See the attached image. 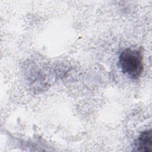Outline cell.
Returning <instances> with one entry per match:
<instances>
[{
	"label": "cell",
	"mask_w": 152,
	"mask_h": 152,
	"mask_svg": "<svg viewBox=\"0 0 152 152\" xmlns=\"http://www.w3.org/2000/svg\"><path fill=\"white\" fill-rule=\"evenodd\" d=\"M119 65L124 74L131 79H138L144 69L142 49H125L119 55Z\"/></svg>",
	"instance_id": "obj_1"
},
{
	"label": "cell",
	"mask_w": 152,
	"mask_h": 152,
	"mask_svg": "<svg viewBox=\"0 0 152 152\" xmlns=\"http://www.w3.org/2000/svg\"><path fill=\"white\" fill-rule=\"evenodd\" d=\"M134 151H152V132L151 129L142 132L134 142Z\"/></svg>",
	"instance_id": "obj_2"
}]
</instances>
